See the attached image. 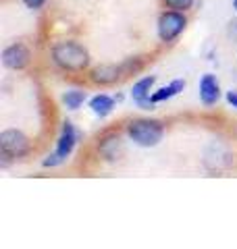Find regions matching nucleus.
<instances>
[{
    "label": "nucleus",
    "mask_w": 237,
    "mask_h": 249,
    "mask_svg": "<svg viewBox=\"0 0 237 249\" xmlns=\"http://www.w3.org/2000/svg\"><path fill=\"white\" fill-rule=\"evenodd\" d=\"M52 62L62 71L69 73H81L90 67V52L83 44L75 40H65L52 46Z\"/></svg>",
    "instance_id": "obj_1"
},
{
    "label": "nucleus",
    "mask_w": 237,
    "mask_h": 249,
    "mask_svg": "<svg viewBox=\"0 0 237 249\" xmlns=\"http://www.w3.org/2000/svg\"><path fill=\"white\" fill-rule=\"evenodd\" d=\"M127 135L133 143H138L141 147H154L162 142L164 124L160 121H152V119H133L127 124Z\"/></svg>",
    "instance_id": "obj_2"
},
{
    "label": "nucleus",
    "mask_w": 237,
    "mask_h": 249,
    "mask_svg": "<svg viewBox=\"0 0 237 249\" xmlns=\"http://www.w3.org/2000/svg\"><path fill=\"white\" fill-rule=\"evenodd\" d=\"M31 150V142L25 133L17 129H6L0 133V154L4 160H17L27 156Z\"/></svg>",
    "instance_id": "obj_3"
},
{
    "label": "nucleus",
    "mask_w": 237,
    "mask_h": 249,
    "mask_svg": "<svg viewBox=\"0 0 237 249\" xmlns=\"http://www.w3.org/2000/svg\"><path fill=\"white\" fill-rule=\"evenodd\" d=\"M187 27V17L183 11H164L160 13L158 17V25H156V31H158V37L160 42H173L175 37H179L183 34V29Z\"/></svg>",
    "instance_id": "obj_4"
},
{
    "label": "nucleus",
    "mask_w": 237,
    "mask_h": 249,
    "mask_svg": "<svg viewBox=\"0 0 237 249\" xmlns=\"http://www.w3.org/2000/svg\"><path fill=\"white\" fill-rule=\"evenodd\" d=\"M75 143H77V131L73 127V123H69L65 121L62 123V131H60V137H59V142H57V150H54L52 156H48L42 164L44 166H59L62 164L71 154H73L75 150Z\"/></svg>",
    "instance_id": "obj_5"
},
{
    "label": "nucleus",
    "mask_w": 237,
    "mask_h": 249,
    "mask_svg": "<svg viewBox=\"0 0 237 249\" xmlns=\"http://www.w3.org/2000/svg\"><path fill=\"white\" fill-rule=\"evenodd\" d=\"M31 60V52L25 44H11L2 52V65L13 71H23Z\"/></svg>",
    "instance_id": "obj_6"
},
{
    "label": "nucleus",
    "mask_w": 237,
    "mask_h": 249,
    "mask_svg": "<svg viewBox=\"0 0 237 249\" xmlns=\"http://www.w3.org/2000/svg\"><path fill=\"white\" fill-rule=\"evenodd\" d=\"M156 81V77L154 75H150V77H141L139 81L133 83V88H131V98H133V102H136L139 108H144V110H154V102H152V85Z\"/></svg>",
    "instance_id": "obj_7"
},
{
    "label": "nucleus",
    "mask_w": 237,
    "mask_h": 249,
    "mask_svg": "<svg viewBox=\"0 0 237 249\" xmlns=\"http://www.w3.org/2000/svg\"><path fill=\"white\" fill-rule=\"evenodd\" d=\"M123 77V69L117 65H98L96 69H92L90 79L96 85H113Z\"/></svg>",
    "instance_id": "obj_8"
},
{
    "label": "nucleus",
    "mask_w": 237,
    "mask_h": 249,
    "mask_svg": "<svg viewBox=\"0 0 237 249\" xmlns=\"http://www.w3.org/2000/svg\"><path fill=\"white\" fill-rule=\"evenodd\" d=\"M218 98H220V85H218V79L215 75H204L202 79H200V100H202V104H206V106H212V104H217L218 102Z\"/></svg>",
    "instance_id": "obj_9"
},
{
    "label": "nucleus",
    "mask_w": 237,
    "mask_h": 249,
    "mask_svg": "<svg viewBox=\"0 0 237 249\" xmlns=\"http://www.w3.org/2000/svg\"><path fill=\"white\" fill-rule=\"evenodd\" d=\"M183 89H185V81L183 79H175V81H171L169 85L160 88L158 91H154L150 98H152L154 104H160V102H167V100H171L173 96H177V93L183 91Z\"/></svg>",
    "instance_id": "obj_10"
},
{
    "label": "nucleus",
    "mask_w": 237,
    "mask_h": 249,
    "mask_svg": "<svg viewBox=\"0 0 237 249\" xmlns=\"http://www.w3.org/2000/svg\"><path fill=\"white\" fill-rule=\"evenodd\" d=\"M90 108H92L94 114L108 116L110 112H113V108H115V98L106 96V93H98V96H94L90 100Z\"/></svg>",
    "instance_id": "obj_11"
},
{
    "label": "nucleus",
    "mask_w": 237,
    "mask_h": 249,
    "mask_svg": "<svg viewBox=\"0 0 237 249\" xmlns=\"http://www.w3.org/2000/svg\"><path fill=\"white\" fill-rule=\"evenodd\" d=\"M118 147H121V139H118V135H106L100 142V154L104 156L106 160H115L118 156Z\"/></svg>",
    "instance_id": "obj_12"
},
{
    "label": "nucleus",
    "mask_w": 237,
    "mask_h": 249,
    "mask_svg": "<svg viewBox=\"0 0 237 249\" xmlns=\"http://www.w3.org/2000/svg\"><path fill=\"white\" fill-rule=\"evenodd\" d=\"M85 100H88V93L81 91V89H71L62 96V102H65V106L69 108V110H77Z\"/></svg>",
    "instance_id": "obj_13"
},
{
    "label": "nucleus",
    "mask_w": 237,
    "mask_h": 249,
    "mask_svg": "<svg viewBox=\"0 0 237 249\" xmlns=\"http://www.w3.org/2000/svg\"><path fill=\"white\" fill-rule=\"evenodd\" d=\"M162 4L173 11H189L194 6V0H162Z\"/></svg>",
    "instance_id": "obj_14"
},
{
    "label": "nucleus",
    "mask_w": 237,
    "mask_h": 249,
    "mask_svg": "<svg viewBox=\"0 0 237 249\" xmlns=\"http://www.w3.org/2000/svg\"><path fill=\"white\" fill-rule=\"evenodd\" d=\"M21 2L31 11H38V9H42V6L46 4V0H21Z\"/></svg>",
    "instance_id": "obj_15"
},
{
    "label": "nucleus",
    "mask_w": 237,
    "mask_h": 249,
    "mask_svg": "<svg viewBox=\"0 0 237 249\" xmlns=\"http://www.w3.org/2000/svg\"><path fill=\"white\" fill-rule=\"evenodd\" d=\"M227 102L231 104L233 108H237V91H233V89L227 91Z\"/></svg>",
    "instance_id": "obj_16"
},
{
    "label": "nucleus",
    "mask_w": 237,
    "mask_h": 249,
    "mask_svg": "<svg viewBox=\"0 0 237 249\" xmlns=\"http://www.w3.org/2000/svg\"><path fill=\"white\" fill-rule=\"evenodd\" d=\"M233 9L237 11V0H233Z\"/></svg>",
    "instance_id": "obj_17"
}]
</instances>
